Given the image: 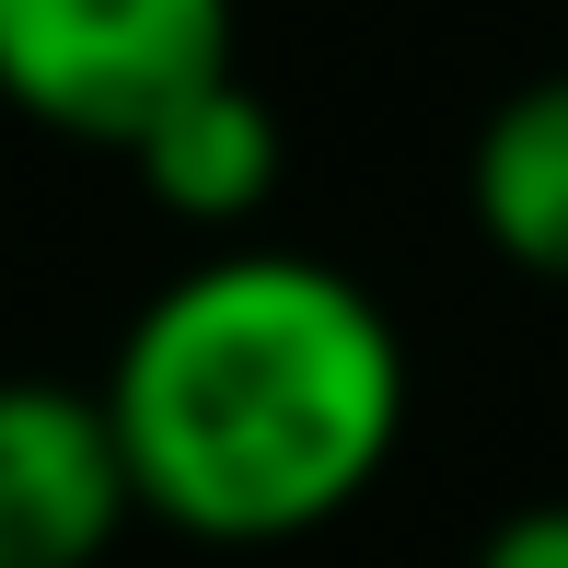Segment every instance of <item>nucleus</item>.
<instances>
[{
    "mask_svg": "<svg viewBox=\"0 0 568 568\" xmlns=\"http://www.w3.org/2000/svg\"><path fill=\"white\" fill-rule=\"evenodd\" d=\"M128 499L197 546L325 534L406 442V337L348 267L291 244L197 255L105 359Z\"/></svg>",
    "mask_w": 568,
    "mask_h": 568,
    "instance_id": "nucleus-1",
    "label": "nucleus"
},
{
    "mask_svg": "<svg viewBox=\"0 0 568 568\" xmlns=\"http://www.w3.org/2000/svg\"><path fill=\"white\" fill-rule=\"evenodd\" d=\"M232 70V0H0V105L128 151Z\"/></svg>",
    "mask_w": 568,
    "mask_h": 568,
    "instance_id": "nucleus-2",
    "label": "nucleus"
},
{
    "mask_svg": "<svg viewBox=\"0 0 568 568\" xmlns=\"http://www.w3.org/2000/svg\"><path fill=\"white\" fill-rule=\"evenodd\" d=\"M140 523L128 453L105 429V395L82 383H0V568H93Z\"/></svg>",
    "mask_w": 568,
    "mask_h": 568,
    "instance_id": "nucleus-3",
    "label": "nucleus"
},
{
    "mask_svg": "<svg viewBox=\"0 0 568 568\" xmlns=\"http://www.w3.org/2000/svg\"><path fill=\"white\" fill-rule=\"evenodd\" d=\"M464 210H476L499 267L568 291V59L487 105L476 151H464Z\"/></svg>",
    "mask_w": 568,
    "mask_h": 568,
    "instance_id": "nucleus-4",
    "label": "nucleus"
},
{
    "mask_svg": "<svg viewBox=\"0 0 568 568\" xmlns=\"http://www.w3.org/2000/svg\"><path fill=\"white\" fill-rule=\"evenodd\" d=\"M128 163H140V197L197 232H232L255 221L278 197V105L244 82V70H221V82H197L186 105H163L128 140Z\"/></svg>",
    "mask_w": 568,
    "mask_h": 568,
    "instance_id": "nucleus-5",
    "label": "nucleus"
},
{
    "mask_svg": "<svg viewBox=\"0 0 568 568\" xmlns=\"http://www.w3.org/2000/svg\"><path fill=\"white\" fill-rule=\"evenodd\" d=\"M476 568H568V499H523L476 534Z\"/></svg>",
    "mask_w": 568,
    "mask_h": 568,
    "instance_id": "nucleus-6",
    "label": "nucleus"
}]
</instances>
